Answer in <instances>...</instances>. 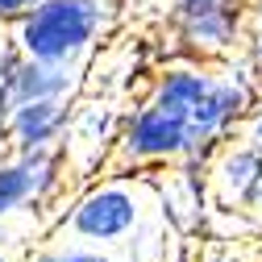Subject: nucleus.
<instances>
[{
	"label": "nucleus",
	"mask_w": 262,
	"mask_h": 262,
	"mask_svg": "<svg viewBox=\"0 0 262 262\" xmlns=\"http://www.w3.org/2000/svg\"><path fill=\"white\" fill-rule=\"evenodd\" d=\"M121 17V0H38L5 34L21 58L83 71Z\"/></svg>",
	"instance_id": "1"
},
{
	"label": "nucleus",
	"mask_w": 262,
	"mask_h": 262,
	"mask_svg": "<svg viewBox=\"0 0 262 262\" xmlns=\"http://www.w3.org/2000/svg\"><path fill=\"white\" fill-rule=\"evenodd\" d=\"M254 25L246 0H171L162 17V42H171L167 58L225 62L250 50Z\"/></svg>",
	"instance_id": "2"
},
{
	"label": "nucleus",
	"mask_w": 262,
	"mask_h": 262,
	"mask_svg": "<svg viewBox=\"0 0 262 262\" xmlns=\"http://www.w3.org/2000/svg\"><path fill=\"white\" fill-rule=\"evenodd\" d=\"M258 100H262V83H258L250 54L216 62V79H212L208 96L187 117V158L183 162L204 167L229 138L242 134V125H246V117L254 113Z\"/></svg>",
	"instance_id": "3"
},
{
	"label": "nucleus",
	"mask_w": 262,
	"mask_h": 262,
	"mask_svg": "<svg viewBox=\"0 0 262 262\" xmlns=\"http://www.w3.org/2000/svg\"><path fill=\"white\" fill-rule=\"evenodd\" d=\"M142 221H146L142 183L125 179V175H113V179H100V183H88L67 204V212L58 216V233L67 242L117 250L125 237H134V229Z\"/></svg>",
	"instance_id": "4"
},
{
	"label": "nucleus",
	"mask_w": 262,
	"mask_h": 262,
	"mask_svg": "<svg viewBox=\"0 0 262 262\" xmlns=\"http://www.w3.org/2000/svg\"><path fill=\"white\" fill-rule=\"evenodd\" d=\"M117 171H146V167H179L187 158V121L162 113L150 100H138L121 117L117 134Z\"/></svg>",
	"instance_id": "5"
},
{
	"label": "nucleus",
	"mask_w": 262,
	"mask_h": 262,
	"mask_svg": "<svg viewBox=\"0 0 262 262\" xmlns=\"http://www.w3.org/2000/svg\"><path fill=\"white\" fill-rule=\"evenodd\" d=\"M67 183L62 150H0V225L21 212H42Z\"/></svg>",
	"instance_id": "6"
},
{
	"label": "nucleus",
	"mask_w": 262,
	"mask_h": 262,
	"mask_svg": "<svg viewBox=\"0 0 262 262\" xmlns=\"http://www.w3.org/2000/svg\"><path fill=\"white\" fill-rule=\"evenodd\" d=\"M121 117H125V108H117L113 96H75L71 117H67V134H62V146H58L67 167L71 162H79V167L104 162V154L117 146Z\"/></svg>",
	"instance_id": "7"
},
{
	"label": "nucleus",
	"mask_w": 262,
	"mask_h": 262,
	"mask_svg": "<svg viewBox=\"0 0 262 262\" xmlns=\"http://www.w3.org/2000/svg\"><path fill=\"white\" fill-rule=\"evenodd\" d=\"M204 187L221 208H250L254 187L262 179V146L246 134H233L208 162H204Z\"/></svg>",
	"instance_id": "8"
},
{
	"label": "nucleus",
	"mask_w": 262,
	"mask_h": 262,
	"mask_svg": "<svg viewBox=\"0 0 262 262\" xmlns=\"http://www.w3.org/2000/svg\"><path fill=\"white\" fill-rule=\"evenodd\" d=\"M216 79V62H195V58H167L162 67H154L150 88L142 100L158 104L162 113H175V117H191V108L208 96Z\"/></svg>",
	"instance_id": "9"
},
{
	"label": "nucleus",
	"mask_w": 262,
	"mask_h": 262,
	"mask_svg": "<svg viewBox=\"0 0 262 262\" xmlns=\"http://www.w3.org/2000/svg\"><path fill=\"white\" fill-rule=\"evenodd\" d=\"M67 117H71V100H25L13 104L0 121L9 150L25 154V150H58L62 134H67Z\"/></svg>",
	"instance_id": "10"
},
{
	"label": "nucleus",
	"mask_w": 262,
	"mask_h": 262,
	"mask_svg": "<svg viewBox=\"0 0 262 262\" xmlns=\"http://www.w3.org/2000/svg\"><path fill=\"white\" fill-rule=\"evenodd\" d=\"M79 96V71L71 67H50V62L21 58L9 71V108L25 100H75Z\"/></svg>",
	"instance_id": "11"
},
{
	"label": "nucleus",
	"mask_w": 262,
	"mask_h": 262,
	"mask_svg": "<svg viewBox=\"0 0 262 262\" xmlns=\"http://www.w3.org/2000/svg\"><path fill=\"white\" fill-rule=\"evenodd\" d=\"M25 262H117L113 250L100 246H83V242H50L42 250H34Z\"/></svg>",
	"instance_id": "12"
},
{
	"label": "nucleus",
	"mask_w": 262,
	"mask_h": 262,
	"mask_svg": "<svg viewBox=\"0 0 262 262\" xmlns=\"http://www.w3.org/2000/svg\"><path fill=\"white\" fill-rule=\"evenodd\" d=\"M34 5H38V0H0V29H9L21 13H29Z\"/></svg>",
	"instance_id": "13"
},
{
	"label": "nucleus",
	"mask_w": 262,
	"mask_h": 262,
	"mask_svg": "<svg viewBox=\"0 0 262 262\" xmlns=\"http://www.w3.org/2000/svg\"><path fill=\"white\" fill-rule=\"evenodd\" d=\"M242 134H246L250 142H258V146H262V100H258V104H254V113L246 117V125H242Z\"/></svg>",
	"instance_id": "14"
},
{
	"label": "nucleus",
	"mask_w": 262,
	"mask_h": 262,
	"mask_svg": "<svg viewBox=\"0 0 262 262\" xmlns=\"http://www.w3.org/2000/svg\"><path fill=\"white\" fill-rule=\"evenodd\" d=\"M246 54H250V62H254V71H258V83H262V29H258V34L250 38V50H246Z\"/></svg>",
	"instance_id": "15"
},
{
	"label": "nucleus",
	"mask_w": 262,
	"mask_h": 262,
	"mask_svg": "<svg viewBox=\"0 0 262 262\" xmlns=\"http://www.w3.org/2000/svg\"><path fill=\"white\" fill-rule=\"evenodd\" d=\"M246 13H250V25L258 34V29H262V0H246Z\"/></svg>",
	"instance_id": "16"
},
{
	"label": "nucleus",
	"mask_w": 262,
	"mask_h": 262,
	"mask_svg": "<svg viewBox=\"0 0 262 262\" xmlns=\"http://www.w3.org/2000/svg\"><path fill=\"white\" fill-rule=\"evenodd\" d=\"M250 212H258V216H262V179H258V187H254V200H250Z\"/></svg>",
	"instance_id": "17"
},
{
	"label": "nucleus",
	"mask_w": 262,
	"mask_h": 262,
	"mask_svg": "<svg viewBox=\"0 0 262 262\" xmlns=\"http://www.w3.org/2000/svg\"><path fill=\"white\" fill-rule=\"evenodd\" d=\"M0 262H13V258H9V254H5V250H0Z\"/></svg>",
	"instance_id": "18"
},
{
	"label": "nucleus",
	"mask_w": 262,
	"mask_h": 262,
	"mask_svg": "<svg viewBox=\"0 0 262 262\" xmlns=\"http://www.w3.org/2000/svg\"><path fill=\"white\" fill-rule=\"evenodd\" d=\"M0 233H5V225H0Z\"/></svg>",
	"instance_id": "19"
},
{
	"label": "nucleus",
	"mask_w": 262,
	"mask_h": 262,
	"mask_svg": "<svg viewBox=\"0 0 262 262\" xmlns=\"http://www.w3.org/2000/svg\"><path fill=\"white\" fill-rule=\"evenodd\" d=\"M167 5H171V0H167Z\"/></svg>",
	"instance_id": "20"
}]
</instances>
